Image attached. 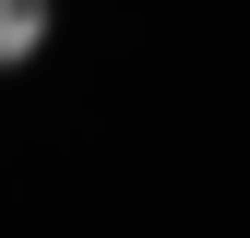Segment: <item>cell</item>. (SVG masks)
<instances>
[{"instance_id":"6da1fadb","label":"cell","mask_w":250,"mask_h":238,"mask_svg":"<svg viewBox=\"0 0 250 238\" xmlns=\"http://www.w3.org/2000/svg\"><path fill=\"white\" fill-rule=\"evenodd\" d=\"M48 48V0H0V72Z\"/></svg>"}]
</instances>
